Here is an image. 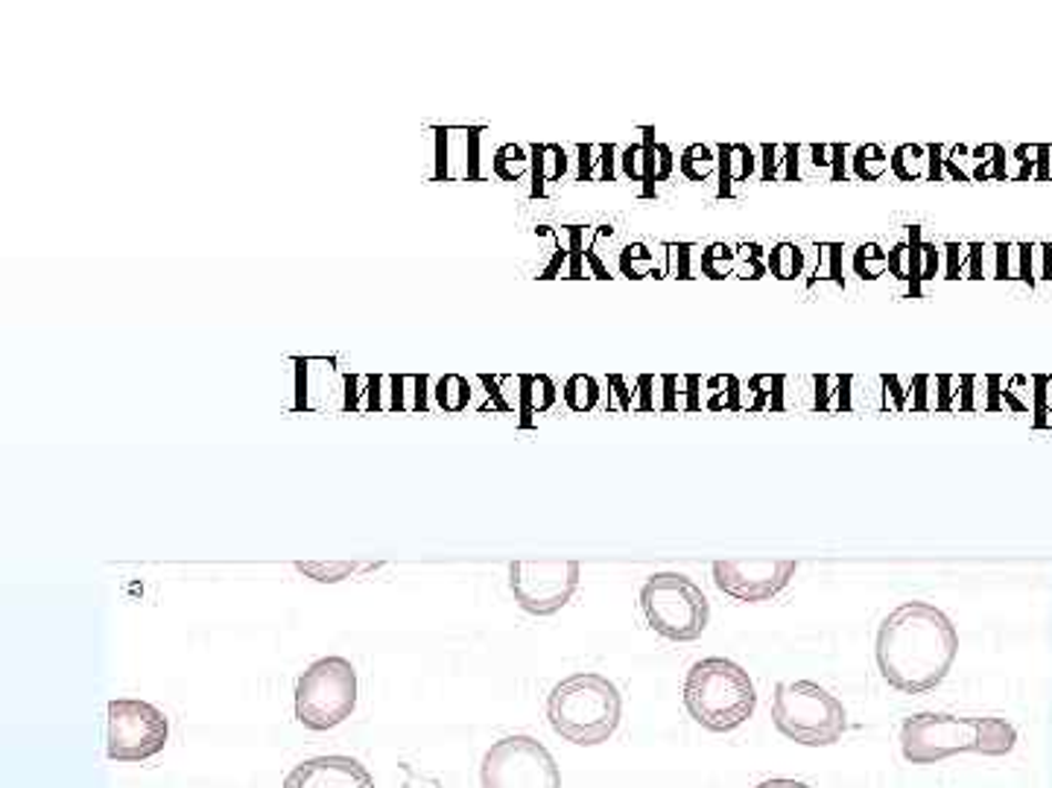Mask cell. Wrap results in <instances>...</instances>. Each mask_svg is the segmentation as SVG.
Wrapping results in <instances>:
<instances>
[{"mask_svg": "<svg viewBox=\"0 0 1052 788\" xmlns=\"http://www.w3.org/2000/svg\"><path fill=\"white\" fill-rule=\"evenodd\" d=\"M283 788H374L372 774L354 756H313L283 777Z\"/></svg>", "mask_w": 1052, "mask_h": 788, "instance_id": "4fadbf2b", "label": "cell"}, {"mask_svg": "<svg viewBox=\"0 0 1052 788\" xmlns=\"http://www.w3.org/2000/svg\"><path fill=\"white\" fill-rule=\"evenodd\" d=\"M576 162H579L576 182H597V185H606V182H615L617 178L620 153H617L615 144H579L576 146Z\"/></svg>", "mask_w": 1052, "mask_h": 788, "instance_id": "7402d4cb", "label": "cell"}, {"mask_svg": "<svg viewBox=\"0 0 1052 788\" xmlns=\"http://www.w3.org/2000/svg\"><path fill=\"white\" fill-rule=\"evenodd\" d=\"M991 246L986 242H968V263H965V278H971V281H982L988 278L986 274V255Z\"/></svg>", "mask_w": 1052, "mask_h": 788, "instance_id": "680465c9", "label": "cell"}, {"mask_svg": "<svg viewBox=\"0 0 1052 788\" xmlns=\"http://www.w3.org/2000/svg\"><path fill=\"white\" fill-rule=\"evenodd\" d=\"M512 380V374H477V383L486 388L488 394V406L494 412H503V415H518L520 409V388L518 392H506V383Z\"/></svg>", "mask_w": 1052, "mask_h": 788, "instance_id": "8d00e7d4", "label": "cell"}, {"mask_svg": "<svg viewBox=\"0 0 1052 788\" xmlns=\"http://www.w3.org/2000/svg\"><path fill=\"white\" fill-rule=\"evenodd\" d=\"M932 388H936V377L930 374H912V401H909V409L912 412H936V397H932Z\"/></svg>", "mask_w": 1052, "mask_h": 788, "instance_id": "681fc988", "label": "cell"}, {"mask_svg": "<svg viewBox=\"0 0 1052 788\" xmlns=\"http://www.w3.org/2000/svg\"><path fill=\"white\" fill-rule=\"evenodd\" d=\"M561 397H565L567 409L594 412L602 401V388H599V380L594 374H570L565 388H561Z\"/></svg>", "mask_w": 1052, "mask_h": 788, "instance_id": "1f68e13d", "label": "cell"}, {"mask_svg": "<svg viewBox=\"0 0 1052 788\" xmlns=\"http://www.w3.org/2000/svg\"><path fill=\"white\" fill-rule=\"evenodd\" d=\"M736 266L734 274L736 278H743V281H761L763 274L770 272V266H766V258H763V249L757 242H743V246H736Z\"/></svg>", "mask_w": 1052, "mask_h": 788, "instance_id": "ee69618b", "label": "cell"}, {"mask_svg": "<svg viewBox=\"0 0 1052 788\" xmlns=\"http://www.w3.org/2000/svg\"><path fill=\"white\" fill-rule=\"evenodd\" d=\"M381 563H354V561H299L296 563V570L301 576H308L313 581H322V584H337V581H345L357 572H369L378 570Z\"/></svg>", "mask_w": 1052, "mask_h": 788, "instance_id": "f1b7e54d", "label": "cell"}, {"mask_svg": "<svg viewBox=\"0 0 1052 788\" xmlns=\"http://www.w3.org/2000/svg\"><path fill=\"white\" fill-rule=\"evenodd\" d=\"M994 278L1009 281V263H1012V242H994Z\"/></svg>", "mask_w": 1052, "mask_h": 788, "instance_id": "91938a15", "label": "cell"}, {"mask_svg": "<svg viewBox=\"0 0 1052 788\" xmlns=\"http://www.w3.org/2000/svg\"><path fill=\"white\" fill-rule=\"evenodd\" d=\"M1018 745V730L1005 718L915 713L900 727V750L912 765L941 763L953 754L1005 756Z\"/></svg>", "mask_w": 1052, "mask_h": 788, "instance_id": "7a4b0ae2", "label": "cell"}, {"mask_svg": "<svg viewBox=\"0 0 1052 788\" xmlns=\"http://www.w3.org/2000/svg\"><path fill=\"white\" fill-rule=\"evenodd\" d=\"M945 278L947 281H959L965 278V263H968V246L965 242H947L945 249Z\"/></svg>", "mask_w": 1052, "mask_h": 788, "instance_id": "816d5d0a", "label": "cell"}, {"mask_svg": "<svg viewBox=\"0 0 1052 788\" xmlns=\"http://www.w3.org/2000/svg\"><path fill=\"white\" fill-rule=\"evenodd\" d=\"M945 149L941 144H927V158H930V173L927 182H945Z\"/></svg>", "mask_w": 1052, "mask_h": 788, "instance_id": "94428289", "label": "cell"}, {"mask_svg": "<svg viewBox=\"0 0 1052 788\" xmlns=\"http://www.w3.org/2000/svg\"><path fill=\"white\" fill-rule=\"evenodd\" d=\"M909 251H912V278H909V298H921L924 283L936 281L941 272V249L936 242L924 240L918 226H909Z\"/></svg>", "mask_w": 1052, "mask_h": 788, "instance_id": "44dd1931", "label": "cell"}, {"mask_svg": "<svg viewBox=\"0 0 1052 788\" xmlns=\"http://www.w3.org/2000/svg\"><path fill=\"white\" fill-rule=\"evenodd\" d=\"M959 634L941 608L930 602H904L877 628V666L898 692H930L953 668Z\"/></svg>", "mask_w": 1052, "mask_h": 788, "instance_id": "6da1fadb", "label": "cell"}, {"mask_svg": "<svg viewBox=\"0 0 1052 788\" xmlns=\"http://www.w3.org/2000/svg\"><path fill=\"white\" fill-rule=\"evenodd\" d=\"M640 611L647 625L670 643H693L708 631L711 602L684 572H656L640 588Z\"/></svg>", "mask_w": 1052, "mask_h": 788, "instance_id": "8992f818", "label": "cell"}, {"mask_svg": "<svg viewBox=\"0 0 1052 788\" xmlns=\"http://www.w3.org/2000/svg\"><path fill=\"white\" fill-rule=\"evenodd\" d=\"M716 162H720V167H716V176H720L716 196L729 199V196H734V185H743L757 173L761 158L754 155L749 144H720L716 146Z\"/></svg>", "mask_w": 1052, "mask_h": 788, "instance_id": "9a60e30c", "label": "cell"}, {"mask_svg": "<svg viewBox=\"0 0 1052 788\" xmlns=\"http://www.w3.org/2000/svg\"><path fill=\"white\" fill-rule=\"evenodd\" d=\"M754 788H809V786L802 780H790V777H772V780L757 782Z\"/></svg>", "mask_w": 1052, "mask_h": 788, "instance_id": "be15d7a7", "label": "cell"}, {"mask_svg": "<svg viewBox=\"0 0 1052 788\" xmlns=\"http://www.w3.org/2000/svg\"><path fill=\"white\" fill-rule=\"evenodd\" d=\"M809 164L822 173H827V182H845L848 178V146L845 144H809Z\"/></svg>", "mask_w": 1052, "mask_h": 788, "instance_id": "d6a6232c", "label": "cell"}, {"mask_svg": "<svg viewBox=\"0 0 1052 788\" xmlns=\"http://www.w3.org/2000/svg\"><path fill=\"white\" fill-rule=\"evenodd\" d=\"M1038 281H1052V242H1038Z\"/></svg>", "mask_w": 1052, "mask_h": 788, "instance_id": "6125c7cd", "label": "cell"}, {"mask_svg": "<svg viewBox=\"0 0 1052 788\" xmlns=\"http://www.w3.org/2000/svg\"><path fill=\"white\" fill-rule=\"evenodd\" d=\"M772 722L781 736L807 748L836 745L842 733L848 730L845 704L816 681L777 684L772 695Z\"/></svg>", "mask_w": 1052, "mask_h": 788, "instance_id": "5b68a950", "label": "cell"}, {"mask_svg": "<svg viewBox=\"0 0 1052 788\" xmlns=\"http://www.w3.org/2000/svg\"><path fill=\"white\" fill-rule=\"evenodd\" d=\"M702 388H704V380L699 377V374H684V386H681V412L697 415V412L704 409Z\"/></svg>", "mask_w": 1052, "mask_h": 788, "instance_id": "9f6ffc18", "label": "cell"}, {"mask_svg": "<svg viewBox=\"0 0 1052 788\" xmlns=\"http://www.w3.org/2000/svg\"><path fill=\"white\" fill-rule=\"evenodd\" d=\"M640 135H643V162H647L640 196H643V199H652V196H656V187L661 185V182H670L672 169H675V155H672V149L664 141H658L652 126H643Z\"/></svg>", "mask_w": 1052, "mask_h": 788, "instance_id": "d6986e66", "label": "cell"}, {"mask_svg": "<svg viewBox=\"0 0 1052 788\" xmlns=\"http://www.w3.org/2000/svg\"><path fill=\"white\" fill-rule=\"evenodd\" d=\"M658 377L656 374H638L635 377V392H638V412H658L661 401L656 397Z\"/></svg>", "mask_w": 1052, "mask_h": 788, "instance_id": "6f0895ef", "label": "cell"}, {"mask_svg": "<svg viewBox=\"0 0 1052 788\" xmlns=\"http://www.w3.org/2000/svg\"><path fill=\"white\" fill-rule=\"evenodd\" d=\"M567 237V249H570V263H567V274L570 281H582L585 278V226H565L561 228Z\"/></svg>", "mask_w": 1052, "mask_h": 788, "instance_id": "bcb514c9", "label": "cell"}, {"mask_svg": "<svg viewBox=\"0 0 1052 788\" xmlns=\"http://www.w3.org/2000/svg\"><path fill=\"white\" fill-rule=\"evenodd\" d=\"M971 182H1009V153L1000 144L971 146Z\"/></svg>", "mask_w": 1052, "mask_h": 788, "instance_id": "484cf974", "label": "cell"}, {"mask_svg": "<svg viewBox=\"0 0 1052 788\" xmlns=\"http://www.w3.org/2000/svg\"><path fill=\"white\" fill-rule=\"evenodd\" d=\"M720 162H716V146L708 144H690L684 146V153L679 155L681 176L688 182H708L716 173Z\"/></svg>", "mask_w": 1052, "mask_h": 788, "instance_id": "836d02e7", "label": "cell"}, {"mask_svg": "<svg viewBox=\"0 0 1052 788\" xmlns=\"http://www.w3.org/2000/svg\"><path fill=\"white\" fill-rule=\"evenodd\" d=\"M582 579L579 561H512L509 588L520 611L533 616L559 613Z\"/></svg>", "mask_w": 1052, "mask_h": 788, "instance_id": "30bf717a", "label": "cell"}, {"mask_svg": "<svg viewBox=\"0 0 1052 788\" xmlns=\"http://www.w3.org/2000/svg\"><path fill=\"white\" fill-rule=\"evenodd\" d=\"M533 169V158H529V146L520 144H503L497 146V153L492 158V173L501 182H520Z\"/></svg>", "mask_w": 1052, "mask_h": 788, "instance_id": "4dcf8cb0", "label": "cell"}, {"mask_svg": "<svg viewBox=\"0 0 1052 788\" xmlns=\"http://www.w3.org/2000/svg\"><path fill=\"white\" fill-rule=\"evenodd\" d=\"M1014 182H1050L1052 178V146L1050 144H1018L1012 149Z\"/></svg>", "mask_w": 1052, "mask_h": 788, "instance_id": "cb8c5ba5", "label": "cell"}, {"mask_svg": "<svg viewBox=\"0 0 1052 788\" xmlns=\"http://www.w3.org/2000/svg\"><path fill=\"white\" fill-rule=\"evenodd\" d=\"M798 563L772 558V561H716L713 584L736 602H770L795 579Z\"/></svg>", "mask_w": 1052, "mask_h": 788, "instance_id": "8fae6325", "label": "cell"}, {"mask_svg": "<svg viewBox=\"0 0 1052 788\" xmlns=\"http://www.w3.org/2000/svg\"><path fill=\"white\" fill-rule=\"evenodd\" d=\"M433 403L439 412L445 415H456L471 406V380L462 374H445L436 380L433 386Z\"/></svg>", "mask_w": 1052, "mask_h": 788, "instance_id": "83f0119b", "label": "cell"}, {"mask_svg": "<svg viewBox=\"0 0 1052 788\" xmlns=\"http://www.w3.org/2000/svg\"><path fill=\"white\" fill-rule=\"evenodd\" d=\"M1018 251V281L1038 287V242H1014Z\"/></svg>", "mask_w": 1052, "mask_h": 788, "instance_id": "c3c4849f", "label": "cell"}, {"mask_svg": "<svg viewBox=\"0 0 1052 788\" xmlns=\"http://www.w3.org/2000/svg\"><path fill=\"white\" fill-rule=\"evenodd\" d=\"M1032 415H1035V427H1046V418L1052 415V374H1035L1032 377Z\"/></svg>", "mask_w": 1052, "mask_h": 788, "instance_id": "7dc6e473", "label": "cell"}, {"mask_svg": "<svg viewBox=\"0 0 1052 788\" xmlns=\"http://www.w3.org/2000/svg\"><path fill=\"white\" fill-rule=\"evenodd\" d=\"M684 707L704 730L731 733L754 716L757 690L740 663L729 657H704L688 668Z\"/></svg>", "mask_w": 1052, "mask_h": 788, "instance_id": "277c9868", "label": "cell"}, {"mask_svg": "<svg viewBox=\"0 0 1052 788\" xmlns=\"http://www.w3.org/2000/svg\"><path fill=\"white\" fill-rule=\"evenodd\" d=\"M704 409L708 412H740L743 406V386L734 374H713L704 380Z\"/></svg>", "mask_w": 1052, "mask_h": 788, "instance_id": "4316f807", "label": "cell"}, {"mask_svg": "<svg viewBox=\"0 0 1052 788\" xmlns=\"http://www.w3.org/2000/svg\"><path fill=\"white\" fill-rule=\"evenodd\" d=\"M620 272H623L629 281L649 278L652 272H656V278H661V274H658L656 255H652L643 242H631V246H626V249L620 251Z\"/></svg>", "mask_w": 1052, "mask_h": 788, "instance_id": "b9f144b4", "label": "cell"}, {"mask_svg": "<svg viewBox=\"0 0 1052 788\" xmlns=\"http://www.w3.org/2000/svg\"><path fill=\"white\" fill-rule=\"evenodd\" d=\"M766 266H770V274L777 278V281H795V278L804 272L802 246H795V242L790 240L777 242V246H772L770 255H766Z\"/></svg>", "mask_w": 1052, "mask_h": 788, "instance_id": "d590c367", "label": "cell"}, {"mask_svg": "<svg viewBox=\"0 0 1052 788\" xmlns=\"http://www.w3.org/2000/svg\"><path fill=\"white\" fill-rule=\"evenodd\" d=\"M962 406V374L936 377V412H959Z\"/></svg>", "mask_w": 1052, "mask_h": 788, "instance_id": "f6af8a7d", "label": "cell"}, {"mask_svg": "<svg viewBox=\"0 0 1052 788\" xmlns=\"http://www.w3.org/2000/svg\"><path fill=\"white\" fill-rule=\"evenodd\" d=\"M520 377V427H533L535 415L550 412L559 401V388L550 374H518Z\"/></svg>", "mask_w": 1052, "mask_h": 788, "instance_id": "ffe728a7", "label": "cell"}, {"mask_svg": "<svg viewBox=\"0 0 1052 788\" xmlns=\"http://www.w3.org/2000/svg\"><path fill=\"white\" fill-rule=\"evenodd\" d=\"M667 249H670V269H667V274L679 278V281H690V278H693V272H690L693 246H690V242H670Z\"/></svg>", "mask_w": 1052, "mask_h": 788, "instance_id": "db71d44e", "label": "cell"}, {"mask_svg": "<svg viewBox=\"0 0 1052 788\" xmlns=\"http://www.w3.org/2000/svg\"><path fill=\"white\" fill-rule=\"evenodd\" d=\"M483 126H439L436 129V182H479V141Z\"/></svg>", "mask_w": 1052, "mask_h": 788, "instance_id": "7c38bea8", "label": "cell"}, {"mask_svg": "<svg viewBox=\"0 0 1052 788\" xmlns=\"http://www.w3.org/2000/svg\"><path fill=\"white\" fill-rule=\"evenodd\" d=\"M171 739L162 709L141 698H114L105 707V754L114 763H146Z\"/></svg>", "mask_w": 1052, "mask_h": 788, "instance_id": "9c48e42d", "label": "cell"}, {"mask_svg": "<svg viewBox=\"0 0 1052 788\" xmlns=\"http://www.w3.org/2000/svg\"><path fill=\"white\" fill-rule=\"evenodd\" d=\"M623 716V695L615 681L599 672H576L550 690L547 718L556 736L594 748L617 733Z\"/></svg>", "mask_w": 1052, "mask_h": 788, "instance_id": "3957f363", "label": "cell"}, {"mask_svg": "<svg viewBox=\"0 0 1052 788\" xmlns=\"http://www.w3.org/2000/svg\"><path fill=\"white\" fill-rule=\"evenodd\" d=\"M889 169V155L883 153L880 144H859L850 153V173L859 182H880Z\"/></svg>", "mask_w": 1052, "mask_h": 788, "instance_id": "e575fe53", "label": "cell"}, {"mask_svg": "<svg viewBox=\"0 0 1052 788\" xmlns=\"http://www.w3.org/2000/svg\"><path fill=\"white\" fill-rule=\"evenodd\" d=\"M658 380H661V409L658 412H681L684 374H658Z\"/></svg>", "mask_w": 1052, "mask_h": 788, "instance_id": "f5cc1de1", "label": "cell"}, {"mask_svg": "<svg viewBox=\"0 0 1052 788\" xmlns=\"http://www.w3.org/2000/svg\"><path fill=\"white\" fill-rule=\"evenodd\" d=\"M880 409L886 412H909L912 401V377L904 374H880Z\"/></svg>", "mask_w": 1052, "mask_h": 788, "instance_id": "60d3db41", "label": "cell"}, {"mask_svg": "<svg viewBox=\"0 0 1052 788\" xmlns=\"http://www.w3.org/2000/svg\"><path fill=\"white\" fill-rule=\"evenodd\" d=\"M734 266L736 251L731 249L729 242H711V246L702 251V258H699V269H702L704 278H711V281H725L729 274H734Z\"/></svg>", "mask_w": 1052, "mask_h": 788, "instance_id": "ab89813d", "label": "cell"}, {"mask_svg": "<svg viewBox=\"0 0 1052 788\" xmlns=\"http://www.w3.org/2000/svg\"><path fill=\"white\" fill-rule=\"evenodd\" d=\"M889 272L904 283H909V278H912V251H909L907 240L895 242L889 249Z\"/></svg>", "mask_w": 1052, "mask_h": 788, "instance_id": "11a10c76", "label": "cell"}, {"mask_svg": "<svg viewBox=\"0 0 1052 788\" xmlns=\"http://www.w3.org/2000/svg\"><path fill=\"white\" fill-rule=\"evenodd\" d=\"M617 164H620V173H623L629 182H640V185H643V167H647V162H643V141L626 146Z\"/></svg>", "mask_w": 1052, "mask_h": 788, "instance_id": "f907efd6", "label": "cell"}, {"mask_svg": "<svg viewBox=\"0 0 1052 788\" xmlns=\"http://www.w3.org/2000/svg\"><path fill=\"white\" fill-rule=\"evenodd\" d=\"M479 788H561V774L542 742L515 733L486 750L479 765Z\"/></svg>", "mask_w": 1052, "mask_h": 788, "instance_id": "ba28073f", "label": "cell"}, {"mask_svg": "<svg viewBox=\"0 0 1052 788\" xmlns=\"http://www.w3.org/2000/svg\"><path fill=\"white\" fill-rule=\"evenodd\" d=\"M786 377L784 374H752L749 377V392L752 401L745 409L749 412H784L786 409Z\"/></svg>", "mask_w": 1052, "mask_h": 788, "instance_id": "d4e9b609", "label": "cell"}, {"mask_svg": "<svg viewBox=\"0 0 1052 788\" xmlns=\"http://www.w3.org/2000/svg\"><path fill=\"white\" fill-rule=\"evenodd\" d=\"M357 709V668L345 657H322L296 684V722L313 733L340 727Z\"/></svg>", "mask_w": 1052, "mask_h": 788, "instance_id": "52a82bcc", "label": "cell"}, {"mask_svg": "<svg viewBox=\"0 0 1052 788\" xmlns=\"http://www.w3.org/2000/svg\"><path fill=\"white\" fill-rule=\"evenodd\" d=\"M430 388L427 374H386V412H413L424 415L430 412Z\"/></svg>", "mask_w": 1052, "mask_h": 788, "instance_id": "2e32d148", "label": "cell"}, {"mask_svg": "<svg viewBox=\"0 0 1052 788\" xmlns=\"http://www.w3.org/2000/svg\"><path fill=\"white\" fill-rule=\"evenodd\" d=\"M761 182H802V146L763 144Z\"/></svg>", "mask_w": 1052, "mask_h": 788, "instance_id": "603a6c76", "label": "cell"}, {"mask_svg": "<svg viewBox=\"0 0 1052 788\" xmlns=\"http://www.w3.org/2000/svg\"><path fill=\"white\" fill-rule=\"evenodd\" d=\"M822 281L845 287V263H842L839 242H822V246H818V266H816V272H813V278L807 281V287L813 290V287Z\"/></svg>", "mask_w": 1052, "mask_h": 788, "instance_id": "74e56055", "label": "cell"}, {"mask_svg": "<svg viewBox=\"0 0 1052 788\" xmlns=\"http://www.w3.org/2000/svg\"><path fill=\"white\" fill-rule=\"evenodd\" d=\"M608 412H638V392H635V380L629 383L626 374H608Z\"/></svg>", "mask_w": 1052, "mask_h": 788, "instance_id": "7bdbcfd3", "label": "cell"}, {"mask_svg": "<svg viewBox=\"0 0 1052 788\" xmlns=\"http://www.w3.org/2000/svg\"><path fill=\"white\" fill-rule=\"evenodd\" d=\"M891 173L900 182H921L930 173V158H927V146L921 144H900L889 158Z\"/></svg>", "mask_w": 1052, "mask_h": 788, "instance_id": "f546056e", "label": "cell"}, {"mask_svg": "<svg viewBox=\"0 0 1052 788\" xmlns=\"http://www.w3.org/2000/svg\"><path fill=\"white\" fill-rule=\"evenodd\" d=\"M854 274H857L859 281H877L883 278V272L889 269V251H883L880 242H863L857 251H854Z\"/></svg>", "mask_w": 1052, "mask_h": 788, "instance_id": "f35d334b", "label": "cell"}, {"mask_svg": "<svg viewBox=\"0 0 1052 788\" xmlns=\"http://www.w3.org/2000/svg\"><path fill=\"white\" fill-rule=\"evenodd\" d=\"M529 158H533V169H529L533 187H529V196H533V199H544V196H547V185L561 182V178L567 176L565 146L529 144Z\"/></svg>", "mask_w": 1052, "mask_h": 788, "instance_id": "e0dca14e", "label": "cell"}, {"mask_svg": "<svg viewBox=\"0 0 1052 788\" xmlns=\"http://www.w3.org/2000/svg\"><path fill=\"white\" fill-rule=\"evenodd\" d=\"M854 374H816L813 377V406L822 415H842V412H854Z\"/></svg>", "mask_w": 1052, "mask_h": 788, "instance_id": "ac0fdd59", "label": "cell"}, {"mask_svg": "<svg viewBox=\"0 0 1052 788\" xmlns=\"http://www.w3.org/2000/svg\"><path fill=\"white\" fill-rule=\"evenodd\" d=\"M340 412H386V374H342Z\"/></svg>", "mask_w": 1052, "mask_h": 788, "instance_id": "5bb4252c", "label": "cell"}]
</instances>
